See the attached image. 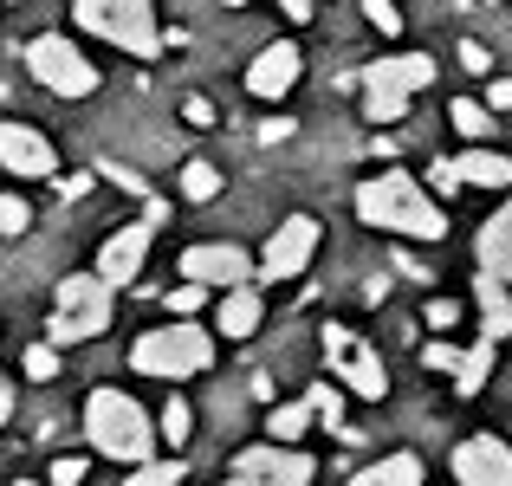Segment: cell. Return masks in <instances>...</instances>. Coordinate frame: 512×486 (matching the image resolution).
<instances>
[{
    "instance_id": "obj_11",
    "label": "cell",
    "mask_w": 512,
    "mask_h": 486,
    "mask_svg": "<svg viewBox=\"0 0 512 486\" xmlns=\"http://www.w3.org/2000/svg\"><path fill=\"white\" fill-rule=\"evenodd\" d=\"M182 279H195V286H208V292H227V286H240V279H253V260L234 240H201V247L182 253Z\"/></svg>"
},
{
    "instance_id": "obj_7",
    "label": "cell",
    "mask_w": 512,
    "mask_h": 486,
    "mask_svg": "<svg viewBox=\"0 0 512 486\" xmlns=\"http://www.w3.org/2000/svg\"><path fill=\"white\" fill-rule=\"evenodd\" d=\"M325 370H331V383H344L350 396H363V402H383L389 396L383 357H376L350 324H325Z\"/></svg>"
},
{
    "instance_id": "obj_27",
    "label": "cell",
    "mask_w": 512,
    "mask_h": 486,
    "mask_svg": "<svg viewBox=\"0 0 512 486\" xmlns=\"http://www.w3.org/2000/svg\"><path fill=\"white\" fill-rule=\"evenodd\" d=\"M182 195L188 201H214L221 195V169H214V162H188L182 169Z\"/></svg>"
},
{
    "instance_id": "obj_14",
    "label": "cell",
    "mask_w": 512,
    "mask_h": 486,
    "mask_svg": "<svg viewBox=\"0 0 512 486\" xmlns=\"http://www.w3.org/2000/svg\"><path fill=\"white\" fill-rule=\"evenodd\" d=\"M0 169L7 175H59V150H52L46 130L33 124H0Z\"/></svg>"
},
{
    "instance_id": "obj_28",
    "label": "cell",
    "mask_w": 512,
    "mask_h": 486,
    "mask_svg": "<svg viewBox=\"0 0 512 486\" xmlns=\"http://www.w3.org/2000/svg\"><path fill=\"white\" fill-rule=\"evenodd\" d=\"M20 370L33 376V383H52V376H59V344H26Z\"/></svg>"
},
{
    "instance_id": "obj_6",
    "label": "cell",
    "mask_w": 512,
    "mask_h": 486,
    "mask_svg": "<svg viewBox=\"0 0 512 486\" xmlns=\"http://www.w3.org/2000/svg\"><path fill=\"white\" fill-rule=\"evenodd\" d=\"M435 85V59L428 52H389V59H370L363 72V117L370 124H402L415 91Z\"/></svg>"
},
{
    "instance_id": "obj_42",
    "label": "cell",
    "mask_w": 512,
    "mask_h": 486,
    "mask_svg": "<svg viewBox=\"0 0 512 486\" xmlns=\"http://www.w3.org/2000/svg\"><path fill=\"white\" fill-rule=\"evenodd\" d=\"M286 7V20H312V0H279Z\"/></svg>"
},
{
    "instance_id": "obj_29",
    "label": "cell",
    "mask_w": 512,
    "mask_h": 486,
    "mask_svg": "<svg viewBox=\"0 0 512 486\" xmlns=\"http://www.w3.org/2000/svg\"><path fill=\"white\" fill-rule=\"evenodd\" d=\"M26 227H33V208H26V195H0V240H20Z\"/></svg>"
},
{
    "instance_id": "obj_10",
    "label": "cell",
    "mask_w": 512,
    "mask_h": 486,
    "mask_svg": "<svg viewBox=\"0 0 512 486\" xmlns=\"http://www.w3.org/2000/svg\"><path fill=\"white\" fill-rule=\"evenodd\" d=\"M163 221H169V208H163V201H150L137 221L111 227L104 247H98V273L111 279V286H130V279L143 273V260H150V240H156V227H163Z\"/></svg>"
},
{
    "instance_id": "obj_34",
    "label": "cell",
    "mask_w": 512,
    "mask_h": 486,
    "mask_svg": "<svg viewBox=\"0 0 512 486\" xmlns=\"http://www.w3.org/2000/svg\"><path fill=\"white\" fill-rule=\"evenodd\" d=\"M182 117H188V124H195V130H214V124H221L208 98H182Z\"/></svg>"
},
{
    "instance_id": "obj_31",
    "label": "cell",
    "mask_w": 512,
    "mask_h": 486,
    "mask_svg": "<svg viewBox=\"0 0 512 486\" xmlns=\"http://www.w3.org/2000/svg\"><path fill=\"white\" fill-rule=\"evenodd\" d=\"M201 299H208V286H195V279H182V286L169 292V312H175V318H188V312H195Z\"/></svg>"
},
{
    "instance_id": "obj_32",
    "label": "cell",
    "mask_w": 512,
    "mask_h": 486,
    "mask_svg": "<svg viewBox=\"0 0 512 486\" xmlns=\"http://www.w3.org/2000/svg\"><path fill=\"white\" fill-rule=\"evenodd\" d=\"M85 480V461H78V454H59V461H52V480L46 486H78Z\"/></svg>"
},
{
    "instance_id": "obj_39",
    "label": "cell",
    "mask_w": 512,
    "mask_h": 486,
    "mask_svg": "<svg viewBox=\"0 0 512 486\" xmlns=\"http://www.w3.org/2000/svg\"><path fill=\"white\" fill-rule=\"evenodd\" d=\"M461 65H467V72H493L487 46H474V39H467V46H461Z\"/></svg>"
},
{
    "instance_id": "obj_44",
    "label": "cell",
    "mask_w": 512,
    "mask_h": 486,
    "mask_svg": "<svg viewBox=\"0 0 512 486\" xmlns=\"http://www.w3.org/2000/svg\"><path fill=\"white\" fill-rule=\"evenodd\" d=\"M13 486H46V480H13Z\"/></svg>"
},
{
    "instance_id": "obj_35",
    "label": "cell",
    "mask_w": 512,
    "mask_h": 486,
    "mask_svg": "<svg viewBox=\"0 0 512 486\" xmlns=\"http://www.w3.org/2000/svg\"><path fill=\"white\" fill-rule=\"evenodd\" d=\"M428 324H435V331H448V324H461V305H454V299H435V305H428Z\"/></svg>"
},
{
    "instance_id": "obj_17",
    "label": "cell",
    "mask_w": 512,
    "mask_h": 486,
    "mask_svg": "<svg viewBox=\"0 0 512 486\" xmlns=\"http://www.w3.org/2000/svg\"><path fill=\"white\" fill-rule=\"evenodd\" d=\"M474 312H480V337L506 344L512 337V286L493 273H474Z\"/></svg>"
},
{
    "instance_id": "obj_23",
    "label": "cell",
    "mask_w": 512,
    "mask_h": 486,
    "mask_svg": "<svg viewBox=\"0 0 512 486\" xmlns=\"http://www.w3.org/2000/svg\"><path fill=\"white\" fill-rule=\"evenodd\" d=\"M305 428H312V402H279V409L273 415H266V435H273V441H286V448H299V435H305Z\"/></svg>"
},
{
    "instance_id": "obj_3",
    "label": "cell",
    "mask_w": 512,
    "mask_h": 486,
    "mask_svg": "<svg viewBox=\"0 0 512 486\" xmlns=\"http://www.w3.org/2000/svg\"><path fill=\"white\" fill-rule=\"evenodd\" d=\"M85 441L91 454H104V461H150L156 454V422L143 415L137 396H124V389H91L85 396Z\"/></svg>"
},
{
    "instance_id": "obj_25",
    "label": "cell",
    "mask_w": 512,
    "mask_h": 486,
    "mask_svg": "<svg viewBox=\"0 0 512 486\" xmlns=\"http://www.w3.org/2000/svg\"><path fill=\"white\" fill-rule=\"evenodd\" d=\"M188 428H195V409H188L182 396H169L163 402V422H156V441H163V448H182Z\"/></svg>"
},
{
    "instance_id": "obj_41",
    "label": "cell",
    "mask_w": 512,
    "mask_h": 486,
    "mask_svg": "<svg viewBox=\"0 0 512 486\" xmlns=\"http://www.w3.org/2000/svg\"><path fill=\"white\" fill-rule=\"evenodd\" d=\"M221 486H279V480H266V474H227Z\"/></svg>"
},
{
    "instance_id": "obj_13",
    "label": "cell",
    "mask_w": 512,
    "mask_h": 486,
    "mask_svg": "<svg viewBox=\"0 0 512 486\" xmlns=\"http://www.w3.org/2000/svg\"><path fill=\"white\" fill-rule=\"evenodd\" d=\"M454 480L461 486H512V441L474 435L454 448Z\"/></svg>"
},
{
    "instance_id": "obj_5",
    "label": "cell",
    "mask_w": 512,
    "mask_h": 486,
    "mask_svg": "<svg viewBox=\"0 0 512 486\" xmlns=\"http://www.w3.org/2000/svg\"><path fill=\"white\" fill-rule=\"evenodd\" d=\"M72 20L91 39L130 52V59H156L163 52V20H156L150 0H72Z\"/></svg>"
},
{
    "instance_id": "obj_26",
    "label": "cell",
    "mask_w": 512,
    "mask_h": 486,
    "mask_svg": "<svg viewBox=\"0 0 512 486\" xmlns=\"http://www.w3.org/2000/svg\"><path fill=\"white\" fill-rule=\"evenodd\" d=\"M182 474H188L182 461H156V454H150V461L130 467V480H124V486H182Z\"/></svg>"
},
{
    "instance_id": "obj_22",
    "label": "cell",
    "mask_w": 512,
    "mask_h": 486,
    "mask_svg": "<svg viewBox=\"0 0 512 486\" xmlns=\"http://www.w3.org/2000/svg\"><path fill=\"white\" fill-rule=\"evenodd\" d=\"M305 402H312V422H325L338 441H357V435H350V422H344V396H338V383H312V389H305Z\"/></svg>"
},
{
    "instance_id": "obj_4",
    "label": "cell",
    "mask_w": 512,
    "mask_h": 486,
    "mask_svg": "<svg viewBox=\"0 0 512 486\" xmlns=\"http://www.w3.org/2000/svg\"><path fill=\"white\" fill-rule=\"evenodd\" d=\"M111 312H117V286L104 273H72L59 279V299L46 312V344H91L98 331H111Z\"/></svg>"
},
{
    "instance_id": "obj_9",
    "label": "cell",
    "mask_w": 512,
    "mask_h": 486,
    "mask_svg": "<svg viewBox=\"0 0 512 486\" xmlns=\"http://www.w3.org/2000/svg\"><path fill=\"white\" fill-rule=\"evenodd\" d=\"M318 240H325V227L312 221V214H286V221L266 234L260 260H253V273L266 279V286H279V279H299L305 266L318 260Z\"/></svg>"
},
{
    "instance_id": "obj_1",
    "label": "cell",
    "mask_w": 512,
    "mask_h": 486,
    "mask_svg": "<svg viewBox=\"0 0 512 486\" xmlns=\"http://www.w3.org/2000/svg\"><path fill=\"white\" fill-rule=\"evenodd\" d=\"M357 221L383 227V234H402V240H428V247L448 240V208L402 169H383L357 188Z\"/></svg>"
},
{
    "instance_id": "obj_24",
    "label": "cell",
    "mask_w": 512,
    "mask_h": 486,
    "mask_svg": "<svg viewBox=\"0 0 512 486\" xmlns=\"http://www.w3.org/2000/svg\"><path fill=\"white\" fill-rule=\"evenodd\" d=\"M448 124L461 130L467 143H487L493 137V111H487V104H474V98H454L448 104Z\"/></svg>"
},
{
    "instance_id": "obj_15",
    "label": "cell",
    "mask_w": 512,
    "mask_h": 486,
    "mask_svg": "<svg viewBox=\"0 0 512 486\" xmlns=\"http://www.w3.org/2000/svg\"><path fill=\"white\" fill-rule=\"evenodd\" d=\"M299 65H305L299 46H292V39H273V46L247 65V91H253V98H266V104H279L292 85H299Z\"/></svg>"
},
{
    "instance_id": "obj_45",
    "label": "cell",
    "mask_w": 512,
    "mask_h": 486,
    "mask_svg": "<svg viewBox=\"0 0 512 486\" xmlns=\"http://www.w3.org/2000/svg\"><path fill=\"white\" fill-rule=\"evenodd\" d=\"M221 7H247V0H221Z\"/></svg>"
},
{
    "instance_id": "obj_40",
    "label": "cell",
    "mask_w": 512,
    "mask_h": 486,
    "mask_svg": "<svg viewBox=\"0 0 512 486\" xmlns=\"http://www.w3.org/2000/svg\"><path fill=\"white\" fill-rule=\"evenodd\" d=\"M396 273H402V279H435L422 260H415V253H396Z\"/></svg>"
},
{
    "instance_id": "obj_8",
    "label": "cell",
    "mask_w": 512,
    "mask_h": 486,
    "mask_svg": "<svg viewBox=\"0 0 512 486\" xmlns=\"http://www.w3.org/2000/svg\"><path fill=\"white\" fill-rule=\"evenodd\" d=\"M26 72H33L46 91H59V98H91V91H98V65H91L65 33H39L33 46H26Z\"/></svg>"
},
{
    "instance_id": "obj_12",
    "label": "cell",
    "mask_w": 512,
    "mask_h": 486,
    "mask_svg": "<svg viewBox=\"0 0 512 486\" xmlns=\"http://www.w3.org/2000/svg\"><path fill=\"white\" fill-rule=\"evenodd\" d=\"M234 474H266V480H279V486H312L318 461L305 448H286V441H253V448L234 454Z\"/></svg>"
},
{
    "instance_id": "obj_16",
    "label": "cell",
    "mask_w": 512,
    "mask_h": 486,
    "mask_svg": "<svg viewBox=\"0 0 512 486\" xmlns=\"http://www.w3.org/2000/svg\"><path fill=\"white\" fill-rule=\"evenodd\" d=\"M266 318V292L253 286V279H240V286L221 292V305H214V331L221 337H253Z\"/></svg>"
},
{
    "instance_id": "obj_30",
    "label": "cell",
    "mask_w": 512,
    "mask_h": 486,
    "mask_svg": "<svg viewBox=\"0 0 512 486\" xmlns=\"http://www.w3.org/2000/svg\"><path fill=\"white\" fill-rule=\"evenodd\" d=\"M363 13H370V26H376L383 39L402 33V7H396V0H363Z\"/></svg>"
},
{
    "instance_id": "obj_2",
    "label": "cell",
    "mask_w": 512,
    "mask_h": 486,
    "mask_svg": "<svg viewBox=\"0 0 512 486\" xmlns=\"http://www.w3.org/2000/svg\"><path fill=\"white\" fill-rule=\"evenodd\" d=\"M130 370L150 376V383H188V376L214 370V324L195 318H169L156 331H143L130 344Z\"/></svg>"
},
{
    "instance_id": "obj_18",
    "label": "cell",
    "mask_w": 512,
    "mask_h": 486,
    "mask_svg": "<svg viewBox=\"0 0 512 486\" xmlns=\"http://www.w3.org/2000/svg\"><path fill=\"white\" fill-rule=\"evenodd\" d=\"M474 260H480V273H493V279H506V286H512V195H506V208L480 227Z\"/></svg>"
},
{
    "instance_id": "obj_37",
    "label": "cell",
    "mask_w": 512,
    "mask_h": 486,
    "mask_svg": "<svg viewBox=\"0 0 512 486\" xmlns=\"http://www.w3.org/2000/svg\"><path fill=\"white\" fill-rule=\"evenodd\" d=\"M454 357H461L454 344H428V350H422V363H428V370H454Z\"/></svg>"
},
{
    "instance_id": "obj_19",
    "label": "cell",
    "mask_w": 512,
    "mask_h": 486,
    "mask_svg": "<svg viewBox=\"0 0 512 486\" xmlns=\"http://www.w3.org/2000/svg\"><path fill=\"white\" fill-rule=\"evenodd\" d=\"M454 175H461L467 188H512V162L500 150H467V156H454Z\"/></svg>"
},
{
    "instance_id": "obj_38",
    "label": "cell",
    "mask_w": 512,
    "mask_h": 486,
    "mask_svg": "<svg viewBox=\"0 0 512 486\" xmlns=\"http://www.w3.org/2000/svg\"><path fill=\"white\" fill-rule=\"evenodd\" d=\"M487 111H512V78H493L487 85Z\"/></svg>"
},
{
    "instance_id": "obj_43",
    "label": "cell",
    "mask_w": 512,
    "mask_h": 486,
    "mask_svg": "<svg viewBox=\"0 0 512 486\" xmlns=\"http://www.w3.org/2000/svg\"><path fill=\"white\" fill-rule=\"evenodd\" d=\"M7 415H13V383L0 376V428H7Z\"/></svg>"
},
{
    "instance_id": "obj_20",
    "label": "cell",
    "mask_w": 512,
    "mask_h": 486,
    "mask_svg": "<svg viewBox=\"0 0 512 486\" xmlns=\"http://www.w3.org/2000/svg\"><path fill=\"white\" fill-rule=\"evenodd\" d=\"M350 486H422V454H383L363 474H350Z\"/></svg>"
},
{
    "instance_id": "obj_36",
    "label": "cell",
    "mask_w": 512,
    "mask_h": 486,
    "mask_svg": "<svg viewBox=\"0 0 512 486\" xmlns=\"http://www.w3.org/2000/svg\"><path fill=\"white\" fill-rule=\"evenodd\" d=\"M104 175H111L117 188H130V195H143V175H137V169H124V162H104Z\"/></svg>"
},
{
    "instance_id": "obj_33",
    "label": "cell",
    "mask_w": 512,
    "mask_h": 486,
    "mask_svg": "<svg viewBox=\"0 0 512 486\" xmlns=\"http://www.w3.org/2000/svg\"><path fill=\"white\" fill-rule=\"evenodd\" d=\"M454 188H461V175H454V162H435V169H428V195H454Z\"/></svg>"
},
{
    "instance_id": "obj_21",
    "label": "cell",
    "mask_w": 512,
    "mask_h": 486,
    "mask_svg": "<svg viewBox=\"0 0 512 486\" xmlns=\"http://www.w3.org/2000/svg\"><path fill=\"white\" fill-rule=\"evenodd\" d=\"M493 350H500V344H493V337H480V344H467L461 350V357H454V389H461V396H480V389H487V376H493Z\"/></svg>"
}]
</instances>
